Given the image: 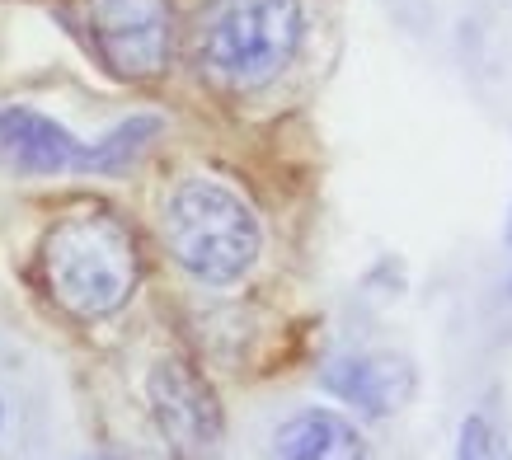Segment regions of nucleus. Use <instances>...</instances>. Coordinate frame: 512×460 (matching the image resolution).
I'll return each instance as SVG.
<instances>
[{"label": "nucleus", "instance_id": "12", "mask_svg": "<svg viewBox=\"0 0 512 460\" xmlns=\"http://www.w3.org/2000/svg\"><path fill=\"white\" fill-rule=\"evenodd\" d=\"M508 240H512V230H508Z\"/></svg>", "mask_w": 512, "mask_h": 460}, {"label": "nucleus", "instance_id": "8", "mask_svg": "<svg viewBox=\"0 0 512 460\" xmlns=\"http://www.w3.org/2000/svg\"><path fill=\"white\" fill-rule=\"evenodd\" d=\"M325 385L339 399H348L357 414L386 418L409 395V371L395 357H343L325 371Z\"/></svg>", "mask_w": 512, "mask_h": 460}, {"label": "nucleus", "instance_id": "2", "mask_svg": "<svg viewBox=\"0 0 512 460\" xmlns=\"http://www.w3.org/2000/svg\"><path fill=\"white\" fill-rule=\"evenodd\" d=\"M301 0H212L198 33V66L217 90H264L301 47Z\"/></svg>", "mask_w": 512, "mask_h": 460}, {"label": "nucleus", "instance_id": "4", "mask_svg": "<svg viewBox=\"0 0 512 460\" xmlns=\"http://www.w3.org/2000/svg\"><path fill=\"white\" fill-rule=\"evenodd\" d=\"M85 29L104 71L151 85L170 71L174 10L170 0H85Z\"/></svg>", "mask_w": 512, "mask_h": 460}, {"label": "nucleus", "instance_id": "5", "mask_svg": "<svg viewBox=\"0 0 512 460\" xmlns=\"http://www.w3.org/2000/svg\"><path fill=\"white\" fill-rule=\"evenodd\" d=\"M151 414L160 423V437L179 460H212L221 446V404L212 395V385L202 381L198 371L165 357L151 371Z\"/></svg>", "mask_w": 512, "mask_h": 460}, {"label": "nucleus", "instance_id": "3", "mask_svg": "<svg viewBox=\"0 0 512 460\" xmlns=\"http://www.w3.org/2000/svg\"><path fill=\"white\" fill-rule=\"evenodd\" d=\"M165 245L193 282L231 287L264 249L259 216L217 179H184L165 202Z\"/></svg>", "mask_w": 512, "mask_h": 460}, {"label": "nucleus", "instance_id": "11", "mask_svg": "<svg viewBox=\"0 0 512 460\" xmlns=\"http://www.w3.org/2000/svg\"><path fill=\"white\" fill-rule=\"evenodd\" d=\"M0 418H5V409H0Z\"/></svg>", "mask_w": 512, "mask_h": 460}, {"label": "nucleus", "instance_id": "9", "mask_svg": "<svg viewBox=\"0 0 512 460\" xmlns=\"http://www.w3.org/2000/svg\"><path fill=\"white\" fill-rule=\"evenodd\" d=\"M160 137V118H151V113H141V118H127L123 127H113L104 141H94V146H85V155H80V169L85 174H118V169H127L132 160H137L151 141Z\"/></svg>", "mask_w": 512, "mask_h": 460}, {"label": "nucleus", "instance_id": "7", "mask_svg": "<svg viewBox=\"0 0 512 460\" xmlns=\"http://www.w3.org/2000/svg\"><path fill=\"white\" fill-rule=\"evenodd\" d=\"M268 460H367V442L334 409H301L273 432Z\"/></svg>", "mask_w": 512, "mask_h": 460}, {"label": "nucleus", "instance_id": "10", "mask_svg": "<svg viewBox=\"0 0 512 460\" xmlns=\"http://www.w3.org/2000/svg\"><path fill=\"white\" fill-rule=\"evenodd\" d=\"M456 460H512L508 442L498 437V428L484 414H470L461 423V442H456Z\"/></svg>", "mask_w": 512, "mask_h": 460}, {"label": "nucleus", "instance_id": "6", "mask_svg": "<svg viewBox=\"0 0 512 460\" xmlns=\"http://www.w3.org/2000/svg\"><path fill=\"white\" fill-rule=\"evenodd\" d=\"M80 146L57 118H47L38 108H0V160L24 174H66L80 169Z\"/></svg>", "mask_w": 512, "mask_h": 460}, {"label": "nucleus", "instance_id": "1", "mask_svg": "<svg viewBox=\"0 0 512 460\" xmlns=\"http://www.w3.org/2000/svg\"><path fill=\"white\" fill-rule=\"evenodd\" d=\"M47 292L76 320H109L132 301L141 254L132 230L104 207L62 216L43 240Z\"/></svg>", "mask_w": 512, "mask_h": 460}]
</instances>
